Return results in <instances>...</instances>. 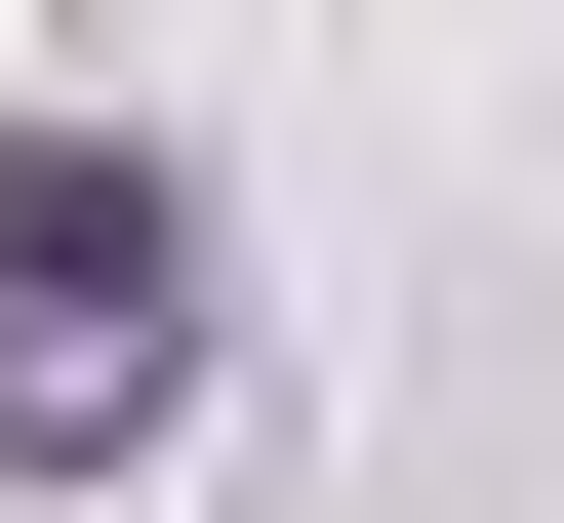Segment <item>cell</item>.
Instances as JSON below:
<instances>
[{
    "label": "cell",
    "instance_id": "1",
    "mask_svg": "<svg viewBox=\"0 0 564 523\" xmlns=\"http://www.w3.org/2000/svg\"><path fill=\"white\" fill-rule=\"evenodd\" d=\"M162 362H202V201L121 121H0V443H121Z\"/></svg>",
    "mask_w": 564,
    "mask_h": 523
}]
</instances>
